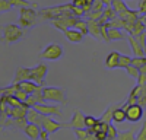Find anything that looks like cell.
<instances>
[{
  "label": "cell",
  "mask_w": 146,
  "mask_h": 140,
  "mask_svg": "<svg viewBox=\"0 0 146 140\" xmlns=\"http://www.w3.org/2000/svg\"><path fill=\"white\" fill-rule=\"evenodd\" d=\"M40 20H53L60 16H73V5H62V6H51V7H42L38 10Z\"/></svg>",
  "instance_id": "6da1fadb"
},
{
  "label": "cell",
  "mask_w": 146,
  "mask_h": 140,
  "mask_svg": "<svg viewBox=\"0 0 146 140\" xmlns=\"http://www.w3.org/2000/svg\"><path fill=\"white\" fill-rule=\"evenodd\" d=\"M0 29H2V42L7 45L21 41L27 35V29H23L21 25H16V23H6Z\"/></svg>",
  "instance_id": "7a4b0ae2"
},
{
  "label": "cell",
  "mask_w": 146,
  "mask_h": 140,
  "mask_svg": "<svg viewBox=\"0 0 146 140\" xmlns=\"http://www.w3.org/2000/svg\"><path fill=\"white\" fill-rule=\"evenodd\" d=\"M21 15H19V25L29 31L32 26L36 25V19L40 18L38 15V10L36 7H32V6H25V7H21Z\"/></svg>",
  "instance_id": "3957f363"
},
{
  "label": "cell",
  "mask_w": 146,
  "mask_h": 140,
  "mask_svg": "<svg viewBox=\"0 0 146 140\" xmlns=\"http://www.w3.org/2000/svg\"><path fill=\"white\" fill-rule=\"evenodd\" d=\"M42 93L45 102H57L62 105L67 104V92L64 88H56V86L42 88Z\"/></svg>",
  "instance_id": "277c9868"
},
{
  "label": "cell",
  "mask_w": 146,
  "mask_h": 140,
  "mask_svg": "<svg viewBox=\"0 0 146 140\" xmlns=\"http://www.w3.org/2000/svg\"><path fill=\"white\" fill-rule=\"evenodd\" d=\"M63 54H64L63 45L53 42L44 47V50L40 53V58L41 60H48V61H56V60H60L63 57Z\"/></svg>",
  "instance_id": "5b68a950"
},
{
  "label": "cell",
  "mask_w": 146,
  "mask_h": 140,
  "mask_svg": "<svg viewBox=\"0 0 146 140\" xmlns=\"http://www.w3.org/2000/svg\"><path fill=\"white\" fill-rule=\"evenodd\" d=\"M78 19L79 18H76V16H60V18H56V19L50 20V22H51V25L54 28H57V29L64 32L69 28H75Z\"/></svg>",
  "instance_id": "8992f818"
},
{
  "label": "cell",
  "mask_w": 146,
  "mask_h": 140,
  "mask_svg": "<svg viewBox=\"0 0 146 140\" xmlns=\"http://www.w3.org/2000/svg\"><path fill=\"white\" fill-rule=\"evenodd\" d=\"M124 110H126L127 121L137 123V121L142 120V117H143V107L140 104H131V105H129V107H126Z\"/></svg>",
  "instance_id": "52a82bcc"
},
{
  "label": "cell",
  "mask_w": 146,
  "mask_h": 140,
  "mask_svg": "<svg viewBox=\"0 0 146 140\" xmlns=\"http://www.w3.org/2000/svg\"><path fill=\"white\" fill-rule=\"evenodd\" d=\"M47 73H48V66L41 61V63H38L32 69V77H31V80L35 82V83H38L40 86H42Z\"/></svg>",
  "instance_id": "ba28073f"
},
{
  "label": "cell",
  "mask_w": 146,
  "mask_h": 140,
  "mask_svg": "<svg viewBox=\"0 0 146 140\" xmlns=\"http://www.w3.org/2000/svg\"><path fill=\"white\" fill-rule=\"evenodd\" d=\"M32 108H35L36 111H40L44 115H51V117H63V112L56 105H47L45 102H38L35 104Z\"/></svg>",
  "instance_id": "9c48e42d"
},
{
  "label": "cell",
  "mask_w": 146,
  "mask_h": 140,
  "mask_svg": "<svg viewBox=\"0 0 146 140\" xmlns=\"http://www.w3.org/2000/svg\"><path fill=\"white\" fill-rule=\"evenodd\" d=\"M41 127L45 128V130L51 134V133H56L57 130H60L62 127H66V123H57V121H54L51 118V115H44Z\"/></svg>",
  "instance_id": "30bf717a"
},
{
  "label": "cell",
  "mask_w": 146,
  "mask_h": 140,
  "mask_svg": "<svg viewBox=\"0 0 146 140\" xmlns=\"http://www.w3.org/2000/svg\"><path fill=\"white\" fill-rule=\"evenodd\" d=\"M104 9H105V5H104L102 0H95L92 7H91V10L86 12L85 16H86V19H100L101 15H102V12H104Z\"/></svg>",
  "instance_id": "8fae6325"
},
{
  "label": "cell",
  "mask_w": 146,
  "mask_h": 140,
  "mask_svg": "<svg viewBox=\"0 0 146 140\" xmlns=\"http://www.w3.org/2000/svg\"><path fill=\"white\" fill-rule=\"evenodd\" d=\"M66 127H70V128H86V124H85V114L79 110H76L73 112V117L70 123L66 124Z\"/></svg>",
  "instance_id": "7c38bea8"
},
{
  "label": "cell",
  "mask_w": 146,
  "mask_h": 140,
  "mask_svg": "<svg viewBox=\"0 0 146 140\" xmlns=\"http://www.w3.org/2000/svg\"><path fill=\"white\" fill-rule=\"evenodd\" d=\"M88 29L95 40L102 41V25L96 19H88Z\"/></svg>",
  "instance_id": "4fadbf2b"
},
{
  "label": "cell",
  "mask_w": 146,
  "mask_h": 140,
  "mask_svg": "<svg viewBox=\"0 0 146 140\" xmlns=\"http://www.w3.org/2000/svg\"><path fill=\"white\" fill-rule=\"evenodd\" d=\"M64 35H66V38H67L70 42H75V44H80V42H83V40H85V34L80 32V31L76 29V28H69V29H66V31H64Z\"/></svg>",
  "instance_id": "5bb4252c"
},
{
  "label": "cell",
  "mask_w": 146,
  "mask_h": 140,
  "mask_svg": "<svg viewBox=\"0 0 146 140\" xmlns=\"http://www.w3.org/2000/svg\"><path fill=\"white\" fill-rule=\"evenodd\" d=\"M31 77H32V69L21 66L16 69V73H15V77H13L12 83H19L22 80H31Z\"/></svg>",
  "instance_id": "9a60e30c"
},
{
  "label": "cell",
  "mask_w": 146,
  "mask_h": 140,
  "mask_svg": "<svg viewBox=\"0 0 146 140\" xmlns=\"http://www.w3.org/2000/svg\"><path fill=\"white\" fill-rule=\"evenodd\" d=\"M41 130H42V127H41V125L28 121V124L25 125V128H23V133H25L29 139L36 140V139H40V133H41Z\"/></svg>",
  "instance_id": "2e32d148"
},
{
  "label": "cell",
  "mask_w": 146,
  "mask_h": 140,
  "mask_svg": "<svg viewBox=\"0 0 146 140\" xmlns=\"http://www.w3.org/2000/svg\"><path fill=\"white\" fill-rule=\"evenodd\" d=\"M42 117H44V114H41L40 111H36L35 108H28V112H27V120L29 121V123H35V124H38V125H41L42 124Z\"/></svg>",
  "instance_id": "e0dca14e"
},
{
  "label": "cell",
  "mask_w": 146,
  "mask_h": 140,
  "mask_svg": "<svg viewBox=\"0 0 146 140\" xmlns=\"http://www.w3.org/2000/svg\"><path fill=\"white\" fill-rule=\"evenodd\" d=\"M118 15H117V12L113 9V6H105V9H104V12H102V15H101V18L100 19H96L101 25H104L105 22H108V20H111V19H114V18H117Z\"/></svg>",
  "instance_id": "ac0fdd59"
},
{
  "label": "cell",
  "mask_w": 146,
  "mask_h": 140,
  "mask_svg": "<svg viewBox=\"0 0 146 140\" xmlns=\"http://www.w3.org/2000/svg\"><path fill=\"white\" fill-rule=\"evenodd\" d=\"M120 53H117V51H111L108 55H107V58H105V66L108 67V69H117L118 67V63H120Z\"/></svg>",
  "instance_id": "d6986e66"
},
{
  "label": "cell",
  "mask_w": 146,
  "mask_h": 140,
  "mask_svg": "<svg viewBox=\"0 0 146 140\" xmlns=\"http://www.w3.org/2000/svg\"><path fill=\"white\" fill-rule=\"evenodd\" d=\"M108 37L111 41H123L127 40V34H124L123 29L118 28H108Z\"/></svg>",
  "instance_id": "ffe728a7"
},
{
  "label": "cell",
  "mask_w": 146,
  "mask_h": 140,
  "mask_svg": "<svg viewBox=\"0 0 146 140\" xmlns=\"http://www.w3.org/2000/svg\"><path fill=\"white\" fill-rule=\"evenodd\" d=\"M142 16L143 15L140 13V10H133V9H127L126 12H123V13L120 15V18H123L127 22H135V20L140 19Z\"/></svg>",
  "instance_id": "44dd1931"
},
{
  "label": "cell",
  "mask_w": 146,
  "mask_h": 140,
  "mask_svg": "<svg viewBox=\"0 0 146 140\" xmlns=\"http://www.w3.org/2000/svg\"><path fill=\"white\" fill-rule=\"evenodd\" d=\"M16 85H18L19 89L25 90L27 93H32L36 88L40 86L38 83H35V82H32V80H22V82H19V83H16Z\"/></svg>",
  "instance_id": "7402d4cb"
},
{
  "label": "cell",
  "mask_w": 146,
  "mask_h": 140,
  "mask_svg": "<svg viewBox=\"0 0 146 140\" xmlns=\"http://www.w3.org/2000/svg\"><path fill=\"white\" fill-rule=\"evenodd\" d=\"M126 23H127V22H126L123 18L117 16V18H114V19H111V20L105 22L104 25H105L107 28H118V29H124V28H126Z\"/></svg>",
  "instance_id": "603a6c76"
},
{
  "label": "cell",
  "mask_w": 146,
  "mask_h": 140,
  "mask_svg": "<svg viewBox=\"0 0 146 140\" xmlns=\"http://www.w3.org/2000/svg\"><path fill=\"white\" fill-rule=\"evenodd\" d=\"M113 121L117 123V124H121V123H124L127 121V117H126V110L123 107H117L114 114H113Z\"/></svg>",
  "instance_id": "cb8c5ba5"
},
{
  "label": "cell",
  "mask_w": 146,
  "mask_h": 140,
  "mask_svg": "<svg viewBox=\"0 0 146 140\" xmlns=\"http://www.w3.org/2000/svg\"><path fill=\"white\" fill-rule=\"evenodd\" d=\"M76 133V137L79 140H94L95 139V134H91L88 131V128H73Z\"/></svg>",
  "instance_id": "d4e9b609"
},
{
  "label": "cell",
  "mask_w": 146,
  "mask_h": 140,
  "mask_svg": "<svg viewBox=\"0 0 146 140\" xmlns=\"http://www.w3.org/2000/svg\"><path fill=\"white\" fill-rule=\"evenodd\" d=\"M118 140H135L136 139V128H129L126 131H118Z\"/></svg>",
  "instance_id": "484cf974"
},
{
  "label": "cell",
  "mask_w": 146,
  "mask_h": 140,
  "mask_svg": "<svg viewBox=\"0 0 146 140\" xmlns=\"http://www.w3.org/2000/svg\"><path fill=\"white\" fill-rule=\"evenodd\" d=\"M111 6H113V9L117 12V15H118V16H120L121 13H123V12H126V10L129 9V6L126 5L124 0H113Z\"/></svg>",
  "instance_id": "4316f807"
},
{
  "label": "cell",
  "mask_w": 146,
  "mask_h": 140,
  "mask_svg": "<svg viewBox=\"0 0 146 140\" xmlns=\"http://www.w3.org/2000/svg\"><path fill=\"white\" fill-rule=\"evenodd\" d=\"M117 105H118V104H117ZM117 105H110L100 120L104 121V123H111V121H113V114H114V111H115V108H117Z\"/></svg>",
  "instance_id": "83f0119b"
},
{
  "label": "cell",
  "mask_w": 146,
  "mask_h": 140,
  "mask_svg": "<svg viewBox=\"0 0 146 140\" xmlns=\"http://www.w3.org/2000/svg\"><path fill=\"white\" fill-rule=\"evenodd\" d=\"M10 5L13 7H25V6H32V7H38L36 6V3H31L29 0H9Z\"/></svg>",
  "instance_id": "f1b7e54d"
},
{
  "label": "cell",
  "mask_w": 146,
  "mask_h": 140,
  "mask_svg": "<svg viewBox=\"0 0 146 140\" xmlns=\"http://www.w3.org/2000/svg\"><path fill=\"white\" fill-rule=\"evenodd\" d=\"M75 28L79 29L80 32H83L85 35L89 34V29H88V19H82V18H79L78 22H76V25H75Z\"/></svg>",
  "instance_id": "f546056e"
},
{
  "label": "cell",
  "mask_w": 146,
  "mask_h": 140,
  "mask_svg": "<svg viewBox=\"0 0 146 140\" xmlns=\"http://www.w3.org/2000/svg\"><path fill=\"white\" fill-rule=\"evenodd\" d=\"M131 64L136 66L137 69L143 67L146 64V55H135V57H131Z\"/></svg>",
  "instance_id": "4dcf8cb0"
},
{
  "label": "cell",
  "mask_w": 146,
  "mask_h": 140,
  "mask_svg": "<svg viewBox=\"0 0 146 140\" xmlns=\"http://www.w3.org/2000/svg\"><path fill=\"white\" fill-rule=\"evenodd\" d=\"M126 72H127V75H129L130 77L136 79V80H137V77H139V75H140V70H139L136 66H133V64H130V66L126 67Z\"/></svg>",
  "instance_id": "1f68e13d"
},
{
  "label": "cell",
  "mask_w": 146,
  "mask_h": 140,
  "mask_svg": "<svg viewBox=\"0 0 146 140\" xmlns=\"http://www.w3.org/2000/svg\"><path fill=\"white\" fill-rule=\"evenodd\" d=\"M131 64V57H129V55H123L121 54L120 55V63H118V67H121V69H126L127 66H130Z\"/></svg>",
  "instance_id": "d6a6232c"
},
{
  "label": "cell",
  "mask_w": 146,
  "mask_h": 140,
  "mask_svg": "<svg viewBox=\"0 0 146 140\" xmlns=\"http://www.w3.org/2000/svg\"><path fill=\"white\" fill-rule=\"evenodd\" d=\"M117 134H118L117 128L114 127L113 123H110L108 124V130H107V139H117Z\"/></svg>",
  "instance_id": "836d02e7"
},
{
  "label": "cell",
  "mask_w": 146,
  "mask_h": 140,
  "mask_svg": "<svg viewBox=\"0 0 146 140\" xmlns=\"http://www.w3.org/2000/svg\"><path fill=\"white\" fill-rule=\"evenodd\" d=\"M12 6L9 0H0V13H6V12L12 10Z\"/></svg>",
  "instance_id": "e575fe53"
},
{
  "label": "cell",
  "mask_w": 146,
  "mask_h": 140,
  "mask_svg": "<svg viewBox=\"0 0 146 140\" xmlns=\"http://www.w3.org/2000/svg\"><path fill=\"white\" fill-rule=\"evenodd\" d=\"M98 120L100 118H95V117H92V115H85V124H86V128L92 127Z\"/></svg>",
  "instance_id": "d590c367"
},
{
  "label": "cell",
  "mask_w": 146,
  "mask_h": 140,
  "mask_svg": "<svg viewBox=\"0 0 146 140\" xmlns=\"http://www.w3.org/2000/svg\"><path fill=\"white\" fill-rule=\"evenodd\" d=\"M136 139L137 140H146V121H143V125L139 130V133L136 134Z\"/></svg>",
  "instance_id": "8d00e7d4"
},
{
  "label": "cell",
  "mask_w": 146,
  "mask_h": 140,
  "mask_svg": "<svg viewBox=\"0 0 146 140\" xmlns=\"http://www.w3.org/2000/svg\"><path fill=\"white\" fill-rule=\"evenodd\" d=\"M137 41H139V44L143 47V48H145V47H146V31H143V32H140L139 35H136V37H135Z\"/></svg>",
  "instance_id": "74e56055"
},
{
  "label": "cell",
  "mask_w": 146,
  "mask_h": 140,
  "mask_svg": "<svg viewBox=\"0 0 146 140\" xmlns=\"http://www.w3.org/2000/svg\"><path fill=\"white\" fill-rule=\"evenodd\" d=\"M139 10L143 16H146V0H140L139 2Z\"/></svg>",
  "instance_id": "f35d334b"
},
{
  "label": "cell",
  "mask_w": 146,
  "mask_h": 140,
  "mask_svg": "<svg viewBox=\"0 0 146 140\" xmlns=\"http://www.w3.org/2000/svg\"><path fill=\"white\" fill-rule=\"evenodd\" d=\"M95 139H98V140L107 139V131L105 130H100L98 133H95Z\"/></svg>",
  "instance_id": "ab89813d"
},
{
  "label": "cell",
  "mask_w": 146,
  "mask_h": 140,
  "mask_svg": "<svg viewBox=\"0 0 146 140\" xmlns=\"http://www.w3.org/2000/svg\"><path fill=\"white\" fill-rule=\"evenodd\" d=\"M72 5L78 6V7H83L85 5H86V0H72Z\"/></svg>",
  "instance_id": "60d3db41"
},
{
  "label": "cell",
  "mask_w": 146,
  "mask_h": 140,
  "mask_svg": "<svg viewBox=\"0 0 146 140\" xmlns=\"http://www.w3.org/2000/svg\"><path fill=\"white\" fill-rule=\"evenodd\" d=\"M137 85H146V75H139L137 77Z\"/></svg>",
  "instance_id": "b9f144b4"
},
{
  "label": "cell",
  "mask_w": 146,
  "mask_h": 140,
  "mask_svg": "<svg viewBox=\"0 0 146 140\" xmlns=\"http://www.w3.org/2000/svg\"><path fill=\"white\" fill-rule=\"evenodd\" d=\"M48 136H50V133H48V131L45 130V128H42L41 133H40V139H41V140H47V139H48Z\"/></svg>",
  "instance_id": "7bdbcfd3"
},
{
  "label": "cell",
  "mask_w": 146,
  "mask_h": 140,
  "mask_svg": "<svg viewBox=\"0 0 146 140\" xmlns=\"http://www.w3.org/2000/svg\"><path fill=\"white\" fill-rule=\"evenodd\" d=\"M102 2H104V5H105V6H111L113 0H102Z\"/></svg>",
  "instance_id": "ee69618b"
},
{
  "label": "cell",
  "mask_w": 146,
  "mask_h": 140,
  "mask_svg": "<svg viewBox=\"0 0 146 140\" xmlns=\"http://www.w3.org/2000/svg\"><path fill=\"white\" fill-rule=\"evenodd\" d=\"M142 20H143V23L146 25V16H142Z\"/></svg>",
  "instance_id": "f6af8a7d"
},
{
  "label": "cell",
  "mask_w": 146,
  "mask_h": 140,
  "mask_svg": "<svg viewBox=\"0 0 146 140\" xmlns=\"http://www.w3.org/2000/svg\"><path fill=\"white\" fill-rule=\"evenodd\" d=\"M145 55H146V47H145Z\"/></svg>",
  "instance_id": "bcb514c9"
}]
</instances>
